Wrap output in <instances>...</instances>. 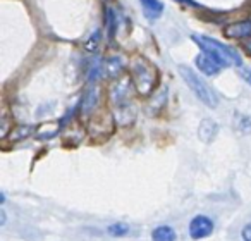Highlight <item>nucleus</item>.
Wrapping results in <instances>:
<instances>
[{"label":"nucleus","instance_id":"9b49d317","mask_svg":"<svg viewBox=\"0 0 251 241\" xmlns=\"http://www.w3.org/2000/svg\"><path fill=\"white\" fill-rule=\"evenodd\" d=\"M105 23H107L108 36H114L115 33V14L112 9H105Z\"/></svg>","mask_w":251,"mask_h":241},{"label":"nucleus","instance_id":"20e7f679","mask_svg":"<svg viewBox=\"0 0 251 241\" xmlns=\"http://www.w3.org/2000/svg\"><path fill=\"white\" fill-rule=\"evenodd\" d=\"M213 233V220L206 215H196L189 222V236L193 240H203Z\"/></svg>","mask_w":251,"mask_h":241},{"label":"nucleus","instance_id":"9d476101","mask_svg":"<svg viewBox=\"0 0 251 241\" xmlns=\"http://www.w3.org/2000/svg\"><path fill=\"white\" fill-rule=\"evenodd\" d=\"M107 231H108V234H110V236L121 238V236H126V234L129 233V226H127V224L117 222V224H112V226H108Z\"/></svg>","mask_w":251,"mask_h":241},{"label":"nucleus","instance_id":"39448f33","mask_svg":"<svg viewBox=\"0 0 251 241\" xmlns=\"http://www.w3.org/2000/svg\"><path fill=\"white\" fill-rule=\"evenodd\" d=\"M224 36L232 40H243L251 36V19H244V21H237L232 25H227L224 28Z\"/></svg>","mask_w":251,"mask_h":241},{"label":"nucleus","instance_id":"6e6552de","mask_svg":"<svg viewBox=\"0 0 251 241\" xmlns=\"http://www.w3.org/2000/svg\"><path fill=\"white\" fill-rule=\"evenodd\" d=\"M140 2H141V7H143L145 16L150 21L160 18L162 12H164V5H162L160 0H140Z\"/></svg>","mask_w":251,"mask_h":241},{"label":"nucleus","instance_id":"1a4fd4ad","mask_svg":"<svg viewBox=\"0 0 251 241\" xmlns=\"http://www.w3.org/2000/svg\"><path fill=\"white\" fill-rule=\"evenodd\" d=\"M153 241H176V231L171 226H158L151 233Z\"/></svg>","mask_w":251,"mask_h":241},{"label":"nucleus","instance_id":"f8f14e48","mask_svg":"<svg viewBox=\"0 0 251 241\" xmlns=\"http://www.w3.org/2000/svg\"><path fill=\"white\" fill-rule=\"evenodd\" d=\"M239 74H241V78L251 86V67H239Z\"/></svg>","mask_w":251,"mask_h":241},{"label":"nucleus","instance_id":"2eb2a0df","mask_svg":"<svg viewBox=\"0 0 251 241\" xmlns=\"http://www.w3.org/2000/svg\"><path fill=\"white\" fill-rule=\"evenodd\" d=\"M177 2H182V4H189V5H196L195 0H177Z\"/></svg>","mask_w":251,"mask_h":241},{"label":"nucleus","instance_id":"4468645a","mask_svg":"<svg viewBox=\"0 0 251 241\" xmlns=\"http://www.w3.org/2000/svg\"><path fill=\"white\" fill-rule=\"evenodd\" d=\"M244 49H246V50H248V54L251 55V40H248V42L244 43Z\"/></svg>","mask_w":251,"mask_h":241},{"label":"nucleus","instance_id":"f03ea898","mask_svg":"<svg viewBox=\"0 0 251 241\" xmlns=\"http://www.w3.org/2000/svg\"><path fill=\"white\" fill-rule=\"evenodd\" d=\"M179 74H181L182 80H184V83L188 84L189 90L196 95V98H198L200 102H203V104H205L206 107H210V108L217 107L219 100H217L215 91H213L212 88H210L208 84H206L205 81H203L201 78H200L198 74L191 69V67L179 66Z\"/></svg>","mask_w":251,"mask_h":241},{"label":"nucleus","instance_id":"0eeeda50","mask_svg":"<svg viewBox=\"0 0 251 241\" xmlns=\"http://www.w3.org/2000/svg\"><path fill=\"white\" fill-rule=\"evenodd\" d=\"M217 131H219V126L213 119H203L201 124L198 128V134H200V140L205 141V143H210V141L215 138Z\"/></svg>","mask_w":251,"mask_h":241},{"label":"nucleus","instance_id":"7ed1b4c3","mask_svg":"<svg viewBox=\"0 0 251 241\" xmlns=\"http://www.w3.org/2000/svg\"><path fill=\"white\" fill-rule=\"evenodd\" d=\"M133 74H134V83H136V90L141 95L150 93L155 84V78H157L153 66H150V64H136L133 67Z\"/></svg>","mask_w":251,"mask_h":241},{"label":"nucleus","instance_id":"f257e3e1","mask_svg":"<svg viewBox=\"0 0 251 241\" xmlns=\"http://www.w3.org/2000/svg\"><path fill=\"white\" fill-rule=\"evenodd\" d=\"M193 42L203 50V54L212 57L215 62L220 64V67L227 66H237L243 67V59L241 55L232 49V47L220 43L219 40H213L210 36H201V35H193Z\"/></svg>","mask_w":251,"mask_h":241},{"label":"nucleus","instance_id":"423d86ee","mask_svg":"<svg viewBox=\"0 0 251 241\" xmlns=\"http://www.w3.org/2000/svg\"><path fill=\"white\" fill-rule=\"evenodd\" d=\"M196 67H198L203 74H206V76H215L220 71V64L215 62V60L210 55H206V54H200V55L196 57Z\"/></svg>","mask_w":251,"mask_h":241},{"label":"nucleus","instance_id":"ddd939ff","mask_svg":"<svg viewBox=\"0 0 251 241\" xmlns=\"http://www.w3.org/2000/svg\"><path fill=\"white\" fill-rule=\"evenodd\" d=\"M241 236H243L244 241H251V222L246 224V226L243 227V231H241Z\"/></svg>","mask_w":251,"mask_h":241}]
</instances>
